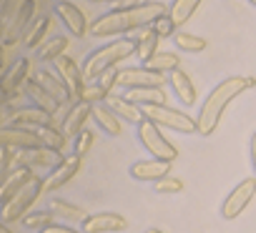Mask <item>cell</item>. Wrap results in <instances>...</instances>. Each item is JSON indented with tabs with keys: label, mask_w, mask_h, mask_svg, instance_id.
I'll use <instances>...</instances> for the list:
<instances>
[{
	"label": "cell",
	"mask_w": 256,
	"mask_h": 233,
	"mask_svg": "<svg viewBox=\"0 0 256 233\" xmlns=\"http://www.w3.org/2000/svg\"><path fill=\"white\" fill-rule=\"evenodd\" d=\"M164 15H168V8L164 3H158V0H151V3H141L136 8H120V10H110V13L96 18L90 23V33L96 38L134 33V30H144V28L154 25Z\"/></svg>",
	"instance_id": "1"
},
{
	"label": "cell",
	"mask_w": 256,
	"mask_h": 233,
	"mask_svg": "<svg viewBox=\"0 0 256 233\" xmlns=\"http://www.w3.org/2000/svg\"><path fill=\"white\" fill-rule=\"evenodd\" d=\"M254 85H256V78H251V75H234V78L221 80V83L211 90V95L206 98V103L201 105V113H198V118H196L198 133H201V136H214L216 128H218V123H221L224 110L228 108V103H231L236 95L251 90Z\"/></svg>",
	"instance_id": "2"
},
{
	"label": "cell",
	"mask_w": 256,
	"mask_h": 233,
	"mask_svg": "<svg viewBox=\"0 0 256 233\" xmlns=\"http://www.w3.org/2000/svg\"><path fill=\"white\" fill-rule=\"evenodd\" d=\"M138 53V43L136 38H118L113 43H106L103 48L93 50L86 63H83V75H86V83H96L100 75H106L108 70H113L120 60L131 58Z\"/></svg>",
	"instance_id": "3"
},
{
	"label": "cell",
	"mask_w": 256,
	"mask_h": 233,
	"mask_svg": "<svg viewBox=\"0 0 256 233\" xmlns=\"http://www.w3.org/2000/svg\"><path fill=\"white\" fill-rule=\"evenodd\" d=\"M141 110L146 118H151L161 128H171L178 133H198L196 118H191V115H186L181 110H174L168 105H141Z\"/></svg>",
	"instance_id": "4"
},
{
	"label": "cell",
	"mask_w": 256,
	"mask_h": 233,
	"mask_svg": "<svg viewBox=\"0 0 256 233\" xmlns=\"http://www.w3.org/2000/svg\"><path fill=\"white\" fill-rule=\"evenodd\" d=\"M46 191V181H40L38 176L26 186V188H20L8 203H3V213H0V221L3 223H10V221H18V218H26L28 216V211H30V206L38 201V196Z\"/></svg>",
	"instance_id": "5"
},
{
	"label": "cell",
	"mask_w": 256,
	"mask_h": 233,
	"mask_svg": "<svg viewBox=\"0 0 256 233\" xmlns=\"http://www.w3.org/2000/svg\"><path fill=\"white\" fill-rule=\"evenodd\" d=\"M138 138H141V143L146 146V151H148L154 158L171 161V163L178 158L176 146L161 133V126H156L151 118H144V121L138 123Z\"/></svg>",
	"instance_id": "6"
},
{
	"label": "cell",
	"mask_w": 256,
	"mask_h": 233,
	"mask_svg": "<svg viewBox=\"0 0 256 233\" xmlns=\"http://www.w3.org/2000/svg\"><path fill=\"white\" fill-rule=\"evenodd\" d=\"M63 153L48 146L40 148H28V151H13V161H10V171L13 168H58L63 163Z\"/></svg>",
	"instance_id": "7"
},
{
	"label": "cell",
	"mask_w": 256,
	"mask_h": 233,
	"mask_svg": "<svg viewBox=\"0 0 256 233\" xmlns=\"http://www.w3.org/2000/svg\"><path fill=\"white\" fill-rule=\"evenodd\" d=\"M3 126H20V128H58V118L53 113L30 105V108H18L10 115L3 118Z\"/></svg>",
	"instance_id": "8"
},
{
	"label": "cell",
	"mask_w": 256,
	"mask_h": 233,
	"mask_svg": "<svg viewBox=\"0 0 256 233\" xmlns=\"http://www.w3.org/2000/svg\"><path fill=\"white\" fill-rule=\"evenodd\" d=\"M0 146L13 148V151H28L46 146L38 128H20V126H3L0 128Z\"/></svg>",
	"instance_id": "9"
},
{
	"label": "cell",
	"mask_w": 256,
	"mask_h": 233,
	"mask_svg": "<svg viewBox=\"0 0 256 233\" xmlns=\"http://www.w3.org/2000/svg\"><path fill=\"white\" fill-rule=\"evenodd\" d=\"M33 13H36V0H26V5L20 8V13L3 25V48H10L20 38L28 35V30L33 28Z\"/></svg>",
	"instance_id": "10"
},
{
	"label": "cell",
	"mask_w": 256,
	"mask_h": 233,
	"mask_svg": "<svg viewBox=\"0 0 256 233\" xmlns=\"http://www.w3.org/2000/svg\"><path fill=\"white\" fill-rule=\"evenodd\" d=\"M56 73L66 80V85H68V90H70L73 103H80V100H83V95H86V88H88V85H86L83 68H78L73 58L60 55V58H56Z\"/></svg>",
	"instance_id": "11"
},
{
	"label": "cell",
	"mask_w": 256,
	"mask_h": 233,
	"mask_svg": "<svg viewBox=\"0 0 256 233\" xmlns=\"http://www.w3.org/2000/svg\"><path fill=\"white\" fill-rule=\"evenodd\" d=\"M256 196V178H244L224 201L221 206V216L226 221H234L238 213H244V208L251 203V198Z\"/></svg>",
	"instance_id": "12"
},
{
	"label": "cell",
	"mask_w": 256,
	"mask_h": 233,
	"mask_svg": "<svg viewBox=\"0 0 256 233\" xmlns=\"http://www.w3.org/2000/svg\"><path fill=\"white\" fill-rule=\"evenodd\" d=\"M28 73H30V63L26 60V58H20V60H16L6 73H3V105H8L20 90H23V85H28Z\"/></svg>",
	"instance_id": "13"
},
{
	"label": "cell",
	"mask_w": 256,
	"mask_h": 233,
	"mask_svg": "<svg viewBox=\"0 0 256 233\" xmlns=\"http://www.w3.org/2000/svg\"><path fill=\"white\" fill-rule=\"evenodd\" d=\"M166 73L158 70H148V68H128V70H118V85L123 88H146V85H161L166 83Z\"/></svg>",
	"instance_id": "14"
},
{
	"label": "cell",
	"mask_w": 256,
	"mask_h": 233,
	"mask_svg": "<svg viewBox=\"0 0 256 233\" xmlns=\"http://www.w3.org/2000/svg\"><path fill=\"white\" fill-rule=\"evenodd\" d=\"M128 221L120 213H93L83 221V233H116V231H126Z\"/></svg>",
	"instance_id": "15"
},
{
	"label": "cell",
	"mask_w": 256,
	"mask_h": 233,
	"mask_svg": "<svg viewBox=\"0 0 256 233\" xmlns=\"http://www.w3.org/2000/svg\"><path fill=\"white\" fill-rule=\"evenodd\" d=\"M56 13H58V18L63 20V25H66L76 38H86V33L90 30V28H88V20H86V15H83V10H80L78 5L68 3V0H60V3L56 5Z\"/></svg>",
	"instance_id": "16"
},
{
	"label": "cell",
	"mask_w": 256,
	"mask_h": 233,
	"mask_svg": "<svg viewBox=\"0 0 256 233\" xmlns=\"http://www.w3.org/2000/svg\"><path fill=\"white\" fill-rule=\"evenodd\" d=\"M131 176L136 181H161V178L171 176V161H161V158L138 161L131 166Z\"/></svg>",
	"instance_id": "17"
},
{
	"label": "cell",
	"mask_w": 256,
	"mask_h": 233,
	"mask_svg": "<svg viewBox=\"0 0 256 233\" xmlns=\"http://www.w3.org/2000/svg\"><path fill=\"white\" fill-rule=\"evenodd\" d=\"M90 115H93V103H90V100L73 103V108L68 110L66 121H63V133H66L68 138L78 136V133L83 131V126H86V121L90 118Z\"/></svg>",
	"instance_id": "18"
},
{
	"label": "cell",
	"mask_w": 256,
	"mask_h": 233,
	"mask_svg": "<svg viewBox=\"0 0 256 233\" xmlns=\"http://www.w3.org/2000/svg\"><path fill=\"white\" fill-rule=\"evenodd\" d=\"M36 178V173H33V168H13L6 178H0L3 181V186H0V198H3V203H8L20 188H26L30 181Z\"/></svg>",
	"instance_id": "19"
},
{
	"label": "cell",
	"mask_w": 256,
	"mask_h": 233,
	"mask_svg": "<svg viewBox=\"0 0 256 233\" xmlns=\"http://www.w3.org/2000/svg\"><path fill=\"white\" fill-rule=\"evenodd\" d=\"M80 163H83V158H80V156L66 158V161H63L58 168H53V173L48 176V181H46V191H58V188H63L70 178H76V176H78Z\"/></svg>",
	"instance_id": "20"
},
{
	"label": "cell",
	"mask_w": 256,
	"mask_h": 233,
	"mask_svg": "<svg viewBox=\"0 0 256 233\" xmlns=\"http://www.w3.org/2000/svg\"><path fill=\"white\" fill-rule=\"evenodd\" d=\"M60 105H66V103H73V98H70V90H68V85H66V80L56 73V70H40L38 75H33Z\"/></svg>",
	"instance_id": "21"
},
{
	"label": "cell",
	"mask_w": 256,
	"mask_h": 233,
	"mask_svg": "<svg viewBox=\"0 0 256 233\" xmlns=\"http://www.w3.org/2000/svg\"><path fill=\"white\" fill-rule=\"evenodd\" d=\"M126 100L136 105H166V93L161 85H146V88H126Z\"/></svg>",
	"instance_id": "22"
},
{
	"label": "cell",
	"mask_w": 256,
	"mask_h": 233,
	"mask_svg": "<svg viewBox=\"0 0 256 233\" xmlns=\"http://www.w3.org/2000/svg\"><path fill=\"white\" fill-rule=\"evenodd\" d=\"M106 103H108V108L118 115V118H123V121H128V123H141V121L146 118L144 110H141V105L126 100L123 95H108Z\"/></svg>",
	"instance_id": "23"
},
{
	"label": "cell",
	"mask_w": 256,
	"mask_h": 233,
	"mask_svg": "<svg viewBox=\"0 0 256 233\" xmlns=\"http://www.w3.org/2000/svg\"><path fill=\"white\" fill-rule=\"evenodd\" d=\"M168 80H171L174 93L181 98L184 105H194V103H196V85H194V80H191V75H188L186 70L178 68V70L168 73Z\"/></svg>",
	"instance_id": "24"
},
{
	"label": "cell",
	"mask_w": 256,
	"mask_h": 233,
	"mask_svg": "<svg viewBox=\"0 0 256 233\" xmlns=\"http://www.w3.org/2000/svg\"><path fill=\"white\" fill-rule=\"evenodd\" d=\"M93 118H96V123H98L108 136H120V133H123V128H120V118L108 108L106 100H103V103H93Z\"/></svg>",
	"instance_id": "25"
},
{
	"label": "cell",
	"mask_w": 256,
	"mask_h": 233,
	"mask_svg": "<svg viewBox=\"0 0 256 233\" xmlns=\"http://www.w3.org/2000/svg\"><path fill=\"white\" fill-rule=\"evenodd\" d=\"M26 93H28V98H33V100H36V105H38V108H43V110H48V113H53V115L60 110V103H58V100H56V98H53V95H50V93H48V90H46L36 78H30V80H28Z\"/></svg>",
	"instance_id": "26"
},
{
	"label": "cell",
	"mask_w": 256,
	"mask_h": 233,
	"mask_svg": "<svg viewBox=\"0 0 256 233\" xmlns=\"http://www.w3.org/2000/svg\"><path fill=\"white\" fill-rule=\"evenodd\" d=\"M198 5H201V0H174L171 8H168V15L174 18L176 28L186 25V23H188V18L198 10Z\"/></svg>",
	"instance_id": "27"
},
{
	"label": "cell",
	"mask_w": 256,
	"mask_h": 233,
	"mask_svg": "<svg viewBox=\"0 0 256 233\" xmlns=\"http://www.w3.org/2000/svg\"><path fill=\"white\" fill-rule=\"evenodd\" d=\"M136 43H138V58L146 63L148 58H154L156 53H158V43H161V35L148 25V28H144V33H141V38H136Z\"/></svg>",
	"instance_id": "28"
},
{
	"label": "cell",
	"mask_w": 256,
	"mask_h": 233,
	"mask_svg": "<svg viewBox=\"0 0 256 233\" xmlns=\"http://www.w3.org/2000/svg\"><path fill=\"white\" fill-rule=\"evenodd\" d=\"M144 68L158 70V73H174V70L181 68V58H178L176 53H164V50H158L154 58H148V60L144 63Z\"/></svg>",
	"instance_id": "29"
},
{
	"label": "cell",
	"mask_w": 256,
	"mask_h": 233,
	"mask_svg": "<svg viewBox=\"0 0 256 233\" xmlns=\"http://www.w3.org/2000/svg\"><path fill=\"white\" fill-rule=\"evenodd\" d=\"M50 211L58 216V218H66V221H86L88 218V213L83 211V208H78V206H70V203H66L63 198H53L50 201Z\"/></svg>",
	"instance_id": "30"
},
{
	"label": "cell",
	"mask_w": 256,
	"mask_h": 233,
	"mask_svg": "<svg viewBox=\"0 0 256 233\" xmlns=\"http://www.w3.org/2000/svg\"><path fill=\"white\" fill-rule=\"evenodd\" d=\"M174 43H176V48L184 50V53H201V50H206V45H208L204 38L191 35V33H181V30L174 35Z\"/></svg>",
	"instance_id": "31"
},
{
	"label": "cell",
	"mask_w": 256,
	"mask_h": 233,
	"mask_svg": "<svg viewBox=\"0 0 256 233\" xmlns=\"http://www.w3.org/2000/svg\"><path fill=\"white\" fill-rule=\"evenodd\" d=\"M48 30H50V18L36 20L33 28L28 30V35H26V48H38V45L43 43V38L48 35Z\"/></svg>",
	"instance_id": "32"
},
{
	"label": "cell",
	"mask_w": 256,
	"mask_h": 233,
	"mask_svg": "<svg viewBox=\"0 0 256 233\" xmlns=\"http://www.w3.org/2000/svg\"><path fill=\"white\" fill-rule=\"evenodd\" d=\"M56 213L53 211H36V213H28L26 218H23V223L28 226V228H38V231H43V228H48V226H56Z\"/></svg>",
	"instance_id": "33"
},
{
	"label": "cell",
	"mask_w": 256,
	"mask_h": 233,
	"mask_svg": "<svg viewBox=\"0 0 256 233\" xmlns=\"http://www.w3.org/2000/svg\"><path fill=\"white\" fill-rule=\"evenodd\" d=\"M66 48H68V38L56 35V38L40 50V60H56V58L66 55Z\"/></svg>",
	"instance_id": "34"
},
{
	"label": "cell",
	"mask_w": 256,
	"mask_h": 233,
	"mask_svg": "<svg viewBox=\"0 0 256 233\" xmlns=\"http://www.w3.org/2000/svg\"><path fill=\"white\" fill-rule=\"evenodd\" d=\"M93 143H96V136H93L90 131H86V128H83V131H80V133L76 136L73 156H80V158H83V156H86V153H88V151L93 148Z\"/></svg>",
	"instance_id": "35"
},
{
	"label": "cell",
	"mask_w": 256,
	"mask_h": 233,
	"mask_svg": "<svg viewBox=\"0 0 256 233\" xmlns=\"http://www.w3.org/2000/svg\"><path fill=\"white\" fill-rule=\"evenodd\" d=\"M181 191H184V181L176 176H166L156 181V193H181Z\"/></svg>",
	"instance_id": "36"
},
{
	"label": "cell",
	"mask_w": 256,
	"mask_h": 233,
	"mask_svg": "<svg viewBox=\"0 0 256 233\" xmlns=\"http://www.w3.org/2000/svg\"><path fill=\"white\" fill-rule=\"evenodd\" d=\"M161 38H168V35H176L178 33V28H176V23H174V18L171 15H164V18H158L154 25H151Z\"/></svg>",
	"instance_id": "37"
},
{
	"label": "cell",
	"mask_w": 256,
	"mask_h": 233,
	"mask_svg": "<svg viewBox=\"0 0 256 233\" xmlns=\"http://www.w3.org/2000/svg\"><path fill=\"white\" fill-rule=\"evenodd\" d=\"M110 93H106L98 83H90V88H86V95H83V100H90V103H103L106 98H108Z\"/></svg>",
	"instance_id": "38"
},
{
	"label": "cell",
	"mask_w": 256,
	"mask_h": 233,
	"mask_svg": "<svg viewBox=\"0 0 256 233\" xmlns=\"http://www.w3.org/2000/svg\"><path fill=\"white\" fill-rule=\"evenodd\" d=\"M96 83H98L106 93H110V90H113V85L118 83V70H108V73H106V75H100Z\"/></svg>",
	"instance_id": "39"
},
{
	"label": "cell",
	"mask_w": 256,
	"mask_h": 233,
	"mask_svg": "<svg viewBox=\"0 0 256 233\" xmlns=\"http://www.w3.org/2000/svg\"><path fill=\"white\" fill-rule=\"evenodd\" d=\"M40 233H80V231H76V228H68V226H48V228H43Z\"/></svg>",
	"instance_id": "40"
},
{
	"label": "cell",
	"mask_w": 256,
	"mask_h": 233,
	"mask_svg": "<svg viewBox=\"0 0 256 233\" xmlns=\"http://www.w3.org/2000/svg\"><path fill=\"white\" fill-rule=\"evenodd\" d=\"M90 3H120L116 10H120V8H136V5H131L134 0H90Z\"/></svg>",
	"instance_id": "41"
},
{
	"label": "cell",
	"mask_w": 256,
	"mask_h": 233,
	"mask_svg": "<svg viewBox=\"0 0 256 233\" xmlns=\"http://www.w3.org/2000/svg\"><path fill=\"white\" fill-rule=\"evenodd\" d=\"M251 166H254V171H256V133L251 136Z\"/></svg>",
	"instance_id": "42"
},
{
	"label": "cell",
	"mask_w": 256,
	"mask_h": 233,
	"mask_svg": "<svg viewBox=\"0 0 256 233\" xmlns=\"http://www.w3.org/2000/svg\"><path fill=\"white\" fill-rule=\"evenodd\" d=\"M0 233H16V231H10L8 223H3V226H0Z\"/></svg>",
	"instance_id": "43"
},
{
	"label": "cell",
	"mask_w": 256,
	"mask_h": 233,
	"mask_svg": "<svg viewBox=\"0 0 256 233\" xmlns=\"http://www.w3.org/2000/svg\"><path fill=\"white\" fill-rule=\"evenodd\" d=\"M146 233H164V231H161V228H148Z\"/></svg>",
	"instance_id": "44"
},
{
	"label": "cell",
	"mask_w": 256,
	"mask_h": 233,
	"mask_svg": "<svg viewBox=\"0 0 256 233\" xmlns=\"http://www.w3.org/2000/svg\"><path fill=\"white\" fill-rule=\"evenodd\" d=\"M248 3H251V5H254V8H256V0H248Z\"/></svg>",
	"instance_id": "45"
},
{
	"label": "cell",
	"mask_w": 256,
	"mask_h": 233,
	"mask_svg": "<svg viewBox=\"0 0 256 233\" xmlns=\"http://www.w3.org/2000/svg\"><path fill=\"white\" fill-rule=\"evenodd\" d=\"M144 3H151V0H144Z\"/></svg>",
	"instance_id": "46"
}]
</instances>
